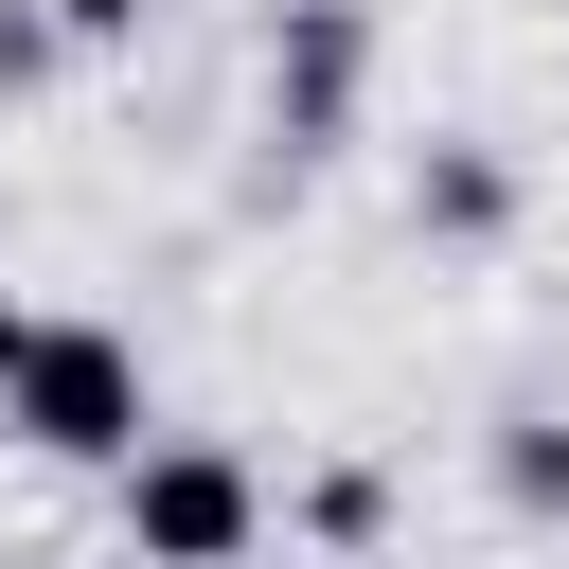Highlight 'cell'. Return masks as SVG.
I'll return each mask as SVG.
<instances>
[{"instance_id": "obj_3", "label": "cell", "mask_w": 569, "mask_h": 569, "mask_svg": "<svg viewBox=\"0 0 569 569\" xmlns=\"http://www.w3.org/2000/svg\"><path fill=\"white\" fill-rule=\"evenodd\" d=\"M338 107H356V18L320 0V18H302V53H284V160H302V142H320Z\"/></svg>"}, {"instance_id": "obj_1", "label": "cell", "mask_w": 569, "mask_h": 569, "mask_svg": "<svg viewBox=\"0 0 569 569\" xmlns=\"http://www.w3.org/2000/svg\"><path fill=\"white\" fill-rule=\"evenodd\" d=\"M0 427L36 462H124L142 445V338L124 320H36L18 373H0Z\"/></svg>"}, {"instance_id": "obj_8", "label": "cell", "mask_w": 569, "mask_h": 569, "mask_svg": "<svg viewBox=\"0 0 569 569\" xmlns=\"http://www.w3.org/2000/svg\"><path fill=\"white\" fill-rule=\"evenodd\" d=\"M124 18H142V0H53V36H124Z\"/></svg>"}, {"instance_id": "obj_2", "label": "cell", "mask_w": 569, "mask_h": 569, "mask_svg": "<svg viewBox=\"0 0 569 569\" xmlns=\"http://www.w3.org/2000/svg\"><path fill=\"white\" fill-rule=\"evenodd\" d=\"M107 480H124V551L142 569H249V533H267V480L231 445H124Z\"/></svg>"}, {"instance_id": "obj_9", "label": "cell", "mask_w": 569, "mask_h": 569, "mask_svg": "<svg viewBox=\"0 0 569 569\" xmlns=\"http://www.w3.org/2000/svg\"><path fill=\"white\" fill-rule=\"evenodd\" d=\"M18 338H36V320H18V302H0V373H18Z\"/></svg>"}, {"instance_id": "obj_7", "label": "cell", "mask_w": 569, "mask_h": 569, "mask_svg": "<svg viewBox=\"0 0 569 569\" xmlns=\"http://www.w3.org/2000/svg\"><path fill=\"white\" fill-rule=\"evenodd\" d=\"M53 71V0H0V89H36Z\"/></svg>"}, {"instance_id": "obj_5", "label": "cell", "mask_w": 569, "mask_h": 569, "mask_svg": "<svg viewBox=\"0 0 569 569\" xmlns=\"http://www.w3.org/2000/svg\"><path fill=\"white\" fill-rule=\"evenodd\" d=\"M516 196H498V160H427V231H498Z\"/></svg>"}, {"instance_id": "obj_6", "label": "cell", "mask_w": 569, "mask_h": 569, "mask_svg": "<svg viewBox=\"0 0 569 569\" xmlns=\"http://www.w3.org/2000/svg\"><path fill=\"white\" fill-rule=\"evenodd\" d=\"M302 516H320V533H338V551H356V533H373V516H391V480H373V462H338V480H320V498H302Z\"/></svg>"}, {"instance_id": "obj_4", "label": "cell", "mask_w": 569, "mask_h": 569, "mask_svg": "<svg viewBox=\"0 0 569 569\" xmlns=\"http://www.w3.org/2000/svg\"><path fill=\"white\" fill-rule=\"evenodd\" d=\"M498 498L516 516H569V427H498Z\"/></svg>"}]
</instances>
